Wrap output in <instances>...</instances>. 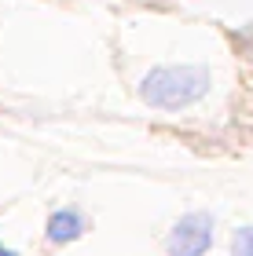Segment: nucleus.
Wrapping results in <instances>:
<instances>
[{
	"instance_id": "f257e3e1",
	"label": "nucleus",
	"mask_w": 253,
	"mask_h": 256,
	"mask_svg": "<svg viewBox=\"0 0 253 256\" xmlns=\"http://www.w3.org/2000/svg\"><path fill=\"white\" fill-rule=\"evenodd\" d=\"M209 92V70L205 66H158L140 80V99L158 110H183L205 99Z\"/></svg>"
},
{
	"instance_id": "f03ea898",
	"label": "nucleus",
	"mask_w": 253,
	"mask_h": 256,
	"mask_svg": "<svg viewBox=\"0 0 253 256\" xmlns=\"http://www.w3.org/2000/svg\"><path fill=\"white\" fill-rule=\"evenodd\" d=\"M213 246V216L209 212H187L176 220V227L169 230L165 249L169 256H202Z\"/></svg>"
},
{
	"instance_id": "7ed1b4c3",
	"label": "nucleus",
	"mask_w": 253,
	"mask_h": 256,
	"mask_svg": "<svg viewBox=\"0 0 253 256\" xmlns=\"http://www.w3.org/2000/svg\"><path fill=\"white\" fill-rule=\"evenodd\" d=\"M85 230H88V220L77 208H59V212L48 216V242H55V246H70Z\"/></svg>"
},
{
	"instance_id": "20e7f679",
	"label": "nucleus",
	"mask_w": 253,
	"mask_h": 256,
	"mask_svg": "<svg viewBox=\"0 0 253 256\" xmlns=\"http://www.w3.org/2000/svg\"><path fill=\"white\" fill-rule=\"evenodd\" d=\"M231 252H235V256H253V227H238V230H235Z\"/></svg>"
},
{
	"instance_id": "39448f33",
	"label": "nucleus",
	"mask_w": 253,
	"mask_h": 256,
	"mask_svg": "<svg viewBox=\"0 0 253 256\" xmlns=\"http://www.w3.org/2000/svg\"><path fill=\"white\" fill-rule=\"evenodd\" d=\"M242 37H246V44H249V52H253V22L246 26V33H242Z\"/></svg>"
},
{
	"instance_id": "423d86ee",
	"label": "nucleus",
	"mask_w": 253,
	"mask_h": 256,
	"mask_svg": "<svg viewBox=\"0 0 253 256\" xmlns=\"http://www.w3.org/2000/svg\"><path fill=\"white\" fill-rule=\"evenodd\" d=\"M0 256H19L15 249H8V246H0Z\"/></svg>"
}]
</instances>
